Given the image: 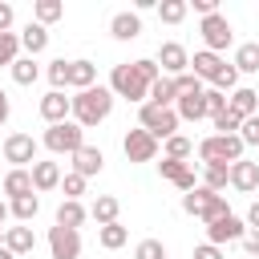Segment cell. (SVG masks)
Wrapping results in <instances>:
<instances>
[{
  "label": "cell",
  "mask_w": 259,
  "mask_h": 259,
  "mask_svg": "<svg viewBox=\"0 0 259 259\" xmlns=\"http://www.w3.org/2000/svg\"><path fill=\"white\" fill-rule=\"evenodd\" d=\"M8 113H12V105H8V93H4V89H0V125H4V121H8Z\"/></svg>",
  "instance_id": "obj_52"
},
{
  "label": "cell",
  "mask_w": 259,
  "mask_h": 259,
  "mask_svg": "<svg viewBox=\"0 0 259 259\" xmlns=\"http://www.w3.org/2000/svg\"><path fill=\"white\" fill-rule=\"evenodd\" d=\"M210 121H214V130H219V134H239V125H243V117H239L231 105H227L219 117H210Z\"/></svg>",
  "instance_id": "obj_40"
},
{
  "label": "cell",
  "mask_w": 259,
  "mask_h": 259,
  "mask_svg": "<svg viewBox=\"0 0 259 259\" xmlns=\"http://www.w3.org/2000/svg\"><path fill=\"white\" fill-rule=\"evenodd\" d=\"M243 235H247V227H243V219H235V214H223V219H214V223H206V243H214V247H223V243H243Z\"/></svg>",
  "instance_id": "obj_11"
},
{
  "label": "cell",
  "mask_w": 259,
  "mask_h": 259,
  "mask_svg": "<svg viewBox=\"0 0 259 259\" xmlns=\"http://www.w3.org/2000/svg\"><path fill=\"white\" fill-rule=\"evenodd\" d=\"M4 247L20 259V255H32V247H36V235H32V227H4Z\"/></svg>",
  "instance_id": "obj_16"
},
{
  "label": "cell",
  "mask_w": 259,
  "mask_h": 259,
  "mask_svg": "<svg viewBox=\"0 0 259 259\" xmlns=\"http://www.w3.org/2000/svg\"><path fill=\"white\" fill-rule=\"evenodd\" d=\"M4 194L16 202V198H24V194H36V186H32V170H8V178H4Z\"/></svg>",
  "instance_id": "obj_23"
},
{
  "label": "cell",
  "mask_w": 259,
  "mask_h": 259,
  "mask_svg": "<svg viewBox=\"0 0 259 259\" xmlns=\"http://www.w3.org/2000/svg\"><path fill=\"white\" fill-rule=\"evenodd\" d=\"M202 97H206V113H210V117H219V113L227 109V93H219V89H206Z\"/></svg>",
  "instance_id": "obj_45"
},
{
  "label": "cell",
  "mask_w": 259,
  "mask_h": 259,
  "mask_svg": "<svg viewBox=\"0 0 259 259\" xmlns=\"http://www.w3.org/2000/svg\"><path fill=\"white\" fill-rule=\"evenodd\" d=\"M109 32H113L117 40H134V36H142V16H138V12H113Z\"/></svg>",
  "instance_id": "obj_20"
},
{
  "label": "cell",
  "mask_w": 259,
  "mask_h": 259,
  "mask_svg": "<svg viewBox=\"0 0 259 259\" xmlns=\"http://www.w3.org/2000/svg\"><path fill=\"white\" fill-rule=\"evenodd\" d=\"M198 32H202V40H206V49H210V53H223V49L235 40V28H231V20H227L223 12H210V16H202Z\"/></svg>",
  "instance_id": "obj_7"
},
{
  "label": "cell",
  "mask_w": 259,
  "mask_h": 259,
  "mask_svg": "<svg viewBox=\"0 0 259 259\" xmlns=\"http://www.w3.org/2000/svg\"><path fill=\"white\" fill-rule=\"evenodd\" d=\"M97 85V65L93 61H69V89H93Z\"/></svg>",
  "instance_id": "obj_21"
},
{
  "label": "cell",
  "mask_w": 259,
  "mask_h": 259,
  "mask_svg": "<svg viewBox=\"0 0 259 259\" xmlns=\"http://www.w3.org/2000/svg\"><path fill=\"white\" fill-rule=\"evenodd\" d=\"M182 210L194 214V219H202V223H214V219L231 214V210H227V198L214 194V190H206V186H194L190 194H182Z\"/></svg>",
  "instance_id": "obj_4"
},
{
  "label": "cell",
  "mask_w": 259,
  "mask_h": 259,
  "mask_svg": "<svg viewBox=\"0 0 259 259\" xmlns=\"http://www.w3.org/2000/svg\"><path fill=\"white\" fill-rule=\"evenodd\" d=\"M8 214H12V206H8V202H0V223H4ZM0 231H4V227H0Z\"/></svg>",
  "instance_id": "obj_53"
},
{
  "label": "cell",
  "mask_w": 259,
  "mask_h": 259,
  "mask_svg": "<svg viewBox=\"0 0 259 259\" xmlns=\"http://www.w3.org/2000/svg\"><path fill=\"white\" fill-rule=\"evenodd\" d=\"M36 210H40V198H36V194H24V198L12 202V219H20V223H32Z\"/></svg>",
  "instance_id": "obj_34"
},
{
  "label": "cell",
  "mask_w": 259,
  "mask_h": 259,
  "mask_svg": "<svg viewBox=\"0 0 259 259\" xmlns=\"http://www.w3.org/2000/svg\"><path fill=\"white\" fill-rule=\"evenodd\" d=\"M210 85H214L219 93H227V89L235 93V89H239V69H235V65H223V69H219V77H214Z\"/></svg>",
  "instance_id": "obj_39"
},
{
  "label": "cell",
  "mask_w": 259,
  "mask_h": 259,
  "mask_svg": "<svg viewBox=\"0 0 259 259\" xmlns=\"http://www.w3.org/2000/svg\"><path fill=\"white\" fill-rule=\"evenodd\" d=\"M49 81H53V89H69V61L65 57L49 61Z\"/></svg>",
  "instance_id": "obj_38"
},
{
  "label": "cell",
  "mask_w": 259,
  "mask_h": 259,
  "mask_svg": "<svg viewBox=\"0 0 259 259\" xmlns=\"http://www.w3.org/2000/svg\"><path fill=\"white\" fill-rule=\"evenodd\" d=\"M138 125H142L146 134H154L158 142H162V138L170 142V138L178 134V113H174V109H162V105H150V101H146V105H142V113H138Z\"/></svg>",
  "instance_id": "obj_6"
},
{
  "label": "cell",
  "mask_w": 259,
  "mask_h": 259,
  "mask_svg": "<svg viewBox=\"0 0 259 259\" xmlns=\"http://www.w3.org/2000/svg\"><path fill=\"white\" fill-rule=\"evenodd\" d=\"M251 259H259V255H251Z\"/></svg>",
  "instance_id": "obj_56"
},
{
  "label": "cell",
  "mask_w": 259,
  "mask_h": 259,
  "mask_svg": "<svg viewBox=\"0 0 259 259\" xmlns=\"http://www.w3.org/2000/svg\"><path fill=\"white\" fill-rule=\"evenodd\" d=\"M194 259H223V247H214V243H202V247H194Z\"/></svg>",
  "instance_id": "obj_47"
},
{
  "label": "cell",
  "mask_w": 259,
  "mask_h": 259,
  "mask_svg": "<svg viewBox=\"0 0 259 259\" xmlns=\"http://www.w3.org/2000/svg\"><path fill=\"white\" fill-rule=\"evenodd\" d=\"M0 247H4V231H0Z\"/></svg>",
  "instance_id": "obj_55"
},
{
  "label": "cell",
  "mask_w": 259,
  "mask_h": 259,
  "mask_svg": "<svg viewBox=\"0 0 259 259\" xmlns=\"http://www.w3.org/2000/svg\"><path fill=\"white\" fill-rule=\"evenodd\" d=\"M32 186L36 190H57L61 186V166L57 162H32Z\"/></svg>",
  "instance_id": "obj_25"
},
{
  "label": "cell",
  "mask_w": 259,
  "mask_h": 259,
  "mask_svg": "<svg viewBox=\"0 0 259 259\" xmlns=\"http://www.w3.org/2000/svg\"><path fill=\"white\" fill-rule=\"evenodd\" d=\"M85 219H89V210H85L81 202H73V198H65V202L57 206V227H69V231H77Z\"/></svg>",
  "instance_id": "obj_27"
},
{
  "label": "cell",
  "mask_w": 259,
  "mask_h": 259,
  "mask_svg": "<svg viewBox=\"0 0 259 259\" xmlns=\"http://www.w3.org/2000/svg\"><path fill=\"white\" fill-rule=\"evenodd\" d=\"M223 65H227V61H223L219 53H210V49H202V53H194V57H190V73H194L198 81H202V77H206V81H214Z\"/></svg>",
  "instance_id": "obj_18"
},
{
  "label": "cell",
  "mask_w": 259,
  "mask_h": 259,
  "mask_svg": "<svg viewBox=\"0 0 259 259\" xmlns=\"http://www.w3.org/2000/svg\"><path fill=\"white\" fill-rule=\"evenodd\" d=\"M247 223H251V231H259V202L247 206Z\"/></svg>",
  "instance_id": "obj_51"
},
{
  "label": "cell",
  "mask_w": 259,
  "mask_h": 259,
  "mask_svg": "<svg viewBox=\"0 0 259 259\" xmlns=\"http://www.w3.org/2000/svg\"><path fill=\"white\" fill-rule=\"evenodd\" d=\"M227 182H231V166H206V174H202V186H206V190L219 194Z\"/></svg>",
  "instance_id": "obj_37"
},
{
  "label": "cell",
  "mask_w": 259,
  "mask_h": 259,
  "mask_svg": "<svg viewBox=\"0 0 259 259\" xmlns=\"http://www.w3.org/2000/svg\"><path fill=\"white\" fill-rule=\"evenodd\" d=\"M194 154V142L190 138H182V134H174L170 142H166V158H174V162H186Z\"/></svg>",
  "instance_id": "obj_36"
},
{
  "label": "cell",
  "mask_w": 259,
  "mask_h": 259,
  "mask_svg": "<svg viewBox=\"0 0 259 259\" xmlns=\"http://www.w3.org/2000/svg\"><path fill=\"white\" fill-rule=\"evenodd\" d=\"M243 150L247 146L239 134H210L198 142V158L206 166H235V162H243Z\"/></svg>",
  "instance_id": "obj_2"
},
{
  "label": "cell",
  "mask_w": 259,
  "mask_h": 259,
  "mask_svg": "<svg viewBox=\"0 0 259 259\" xmlns=\"http://www.w3.org/2000/svg\"><path fill=\"white\" fill-rule=\"evenodd\" d=\"M194 12L210 16V12H219V0H194Z\"/></svg>",
  "instance_id": "obj_49"
},
{
  "label": "cell",
  "mask_w": 259,
  "mask_h": 259,
  "mask_svg": "<svg viewBox=\"0 0 259 259\" xmlns=\"http://www.w3.org/2000/svg\"><path fill=\"white\" fill-rule=\"evenodd\" d=\"M125 239H130V231H125L121 223H109V227H97V243H101L105 251H117V247H125Z\"/></svg>",
  "instance_id": "obj_30"
},
{
  "label": "cell",
  "mask_w": 259,
  "mask_h": 259,
  "mask_svg": "<svg viewBox=\"0 0 259 259\" xmlns=\"http://www.w3.org/2000/svg\"><path fill=\"white\" fill-rule=\"evenodd\" d=\"M109 109H113V89H109V85H93V89L73 93V121H77L81 130L101 125V121L109 117Z\"/></svg>",
  "instance_id": "obj_1"
},
{
  "label": "cell",
  "mask_w": 259,
  "mask_h": 259,
  "mask_svg": "<svg viewBox=\"0 0 259 259\" xmlns=\"http://www.w3.org/2000/svg\"><path fill=\"white\" fill-rule=\"evenodd\" d=\"M0 259H16V255H12V251H8V247H0Z\"/></svg>",
  "instance_id": "obj_54"
},
{
  "label": "cell",
  "mask_w": 259,
  "mask_h": 259,
  "mask_svg": "<svg viewBox=\"0 0 259 259\" xmlns=\"http://www.w3.org/2000/svg\"><path fill=\"white\" fill-rule=\"evenodd\" d=\"M4 158L12 162V170H24L28 162H36V142H32V134H8V138H4Z\"/></svg>",
  "instance_id": "obj_9"
},
{
  "label": "cell",
  "mask_w": 259,
  "mask_h": 259,
  "mask_svg": "<svg viewBox=\"0 0 259 259\" xmlns=\"http://www.w3.org/2000/svg\"><path fill=\"white\" fill-rule=\"evenodd\" d=\"M40 142H45V150H53V154H69V158H73V154L85 146V130H81L77 121H61V125H49Z\"/></svg>",
  "instance_id": "obj_5"
},
{
  "label": "cell",
  "mask_w": 259,
  "mask_h": 259,
  "mask_svg": "<svg viewBox=\"0 0 259 259\" xmlns=\"http://www.w3.org/2000/svg\"><path fill=\"white\" fill-rule=\"evenodd\" d=\"M61 186H65V198H73V202H81V194H85V178L73 170V174H65L61 178Z\"/></svg>",
  "instance_id": "obj_43"
},
{
  "label": "cell",
  "mask_w": 259,
  "mask_h": 259,
  "mask_svg": "<svg viewBox=\"0 0 259 259\" xmlns=\"http://www.w3.org/2000/svg\"><path fill=\"white\" fill-rule=\"evenodd\" d=\"M174 81V93L178 97H186V93H202V81L194 77V73H182V77H170Z\"/></svg>",
  "instance_id": "obj_42"
},
{
  "label": "cell",
  "mask_w": 259,
  "mask_h": 259,
  "mask_svg": "<svg viewBox=\"0 0 259 259\" xmlns=\"http://www.w3.org/2000/svg\"><path fill=\"white\" fill-rule=\"evenodd\" d=\"M158 69H162L166 77H182V73H190V53H186L178 40H166V45L158 49Z\"/></svg>",
  "instance_id": "obj_10"
},
{
  "label": "cell",
  "mask_w": 259,
  "mask_h": 259,
  "mask_svg": "<svg viewBox=\"0 0 259 259\" xmlns=\"http://www.w3.org/2000/svg\"><path fill=\"white\" fill-rule=\"evenodd\" d=\"M150 105H162V109H174L178 105V93H174V81L170 77H158L150 85Z\"/></svg>",
  "instance_id": "obj_28"
},
{
  "label": "cell",
  "mask_w": 259,
  "mask_h": 259,
  "mask_svg": "<svg viewBox=\"0 0 259 259\" xmlns=\"http://www.w3.org/2000/svg\"><path fill=\"white\" fill-rule=\"evenodd\" d=\"M239 73H259V40H247L235 49V61H231Z\"/></svg>",
  "instance_id": "obj_29"
},
{
  "label": "cell",
  "mask_w": 259,
  "mask_h": 259,
  "mask_svg": "<svg viewBox=\"0 0 259 259\" xmlns=\"http://www.w3.org/2000/svg\"><path fill=\"white\" fill-rule=\"evenodd\" d=\"M12 20H16L12 4H0V32H12Z\"/></svg>",
  "instance_id": "obj_48"
},
{
  "label": "cell",
  "mask_w": 259,
  "mask_h": 259,
  "mask_svg": "<svg viewBox=\"0 0 259 259\" xmlns=\"http://www.w3.org/2000/svg\"><path fill=\"white\" fill-rule=\"evenodd\" d=\"M36 24H53V20H61L65 16V4L61 0H36Z\"/></svg>",
  "instance_id": "obj_33"
},
{
  "label": "cell",
  "mask_w": 259,
  "mask_h": 259,
  "mask_svg": "<svg viewBox=\"0 0 259 259\" xmlns=\"http://www.w3.org/2000/svg\"><path fill=\"white\" fill-rule=\"evenodd\" d=\"M69 113H73V97H65V89H49V93L40 97V117H45L49 125L69 121Z\"/></svg>",
  "instance_id": "obj_12"
},
{
  "label": "cell",
  "mask_w": 259,
  "mask_h": 259,
  "mask_svg": "<svg viewBox=\"0 0 259 259\" xmlns=\"http://www.w3.org/2000/svg\"><path fill=\"white\" fill-rule=\"evenodd\" d=\"M186 8H190L186 0H162V4H158V16H162L166 24H178V20H186Z\"/></svg>",
  "instance_id": "obj_35"
},
{
  "label": "cell",
  "mask_w": 259,
  "mask_h": 259,
  "mask_svg": "<svg viewBox=\"0 0 259 259\" xmlns=\"http://www.w3.org/2000/svg\"><path fill=\"white\" fill-rule=\"evenodd\" d=\"M121 150H125L130 162H154V158H158V138L138 125V130H130V134L121 138Z\"/></svg>",
  "instance_id": "obj_8"
},
{
  "label": "cell",
  "mask_w": 259,
  "mask_h": 259,
  "mask_svg": "<svg viewBox=\"0 0 259 259\" xmlns=\"http://www.w3.org/2000/svg\"><path fill=\"white\" fill-rule=\"evenodd\" d=\"M158 170H162V178H170V182H174V186H178L182 194H190V190H194V170H190L186 162L162 158V162H158Z\"/></svg>",
  "instance_id": "obj_14"
},
{
  "label": "cell",
  "mask_w": 259,
  "mask_h": 259,
  "mask_svg": "<svg viewBox=\"0 0 259 259\" xmlns=\"http://www.w3.org/2000/svg\"><path fill=\"white\" fill-rule=\"evenodd\" d=\"M243 247H247L251 255H259V231H247V235H243Z\"/></svg>",
  "instance_id": "obj_50"
},
{
  "label": "cell",
  "mask_w": 259,
  "mask_h": 259,
  "mask_svg": "<svg viewBox=\"0 0 259 259\" xmlns=\"http://www.w3.org/2000/svg\"><path fill=\"white\" fill-rule=\"evenodd\" d=\"M134 259H166L162 239H142V243H138V251H134Z\"/></svg>",
  "instance_id": "obj_41"
},
{
  "label": "cell",
  "mask_w": 259,
  "mask_h": 259,
  "mask_svg": "<svg viewBox=\"0 0 259 259\" xmlns=\"http://www.w3.org/2000/svg\"><path fill=\"white\" fill-rule=\"evenodd\" d=\"M134 65H138V73H142V77H146L150 85H154V81L162 77V73H158V61H150V57H142V61H134Z\"/></svg>",
  "instance_id": "obj_46"
},
{
  "label": "cell",
  "mask_w": 259,
  "mask_h": 259,
  "mask_svg": "<svg viewBox=\"0 0 259 259\" xmlns=\"http://www.w3.org/2000/svg\"><path fill=\"white\" fill-rule=\"evenodd\" d=\"M8 73H12V81H16V85H32V81L40 77V69H36V57H20V61H16Z\"/></svg>",
  "instance_id": "obj_31"
},
{
  "label": "cell",
  "mask_w": 259,
  "mask_h": 259,
  "mask_svg": "<svg viewBox=\"0 0 259 259\" xmlns=\"http://www.w3.org/2000/svg\"><path fill=\"white\" fill-rule=\"evenodd\" d=\"M227 105L247 121V117H255V113H259V93H255V89H247V85H239V89L231 93V101H227Z\"/></svg>",
  "instance_id": "obj_24"
},
{
  "label": "cell",
  "mask_w": 259,
  "mask_h": 259,
  "mask_svg": "<svg viewBox=\"0 0 259 259\" xmlns=\"http://www.w3.org/2000/svg\"><path fill=\"white\" fill-rule=\"evenodd\" d=\"M109 89H113V97H125V101H150V81L138 73V65L134 61H121V65H113V73H109Z\"/></svg>",
  "instance_id": "obj_3"
},
{
  "label": "cell",
  "mask_w": 259,
  "mask_h": 259,
  "mask_svg": "<svg viewBox=\"0 0 259 259\" xmlns=\"http://www.w3.org/2000/svg\"><path fill=\"white\" fill-rule=\"evenodd\" d=\"M20 61V32H0V65H16Z\"/></svg>",
  "instance_id": "obj_32"
},
{
  "label": "cell",
  "mask_w": 259,
  "mask_h": 259,
  "mask_svg": "<svg viewBox=\"0 0 259 259\" xmlns=\"http://www.w3.org/2000/svg\"><path fill=\"white\" fill-rule=\"evenodd\" d=\"M206 93V89H202ZM202 93H186V97H178V105H174V113H178V121H198V117H210L206 113V97Z\"/></svg>",
  "instance_id": "obj_22"
},
{
  "label": "cell",
  "mask_w": 259,
  "mask_h": 259,
  "mask_svg": "<svg viewBox=\"0 0 259 259\" xmlns=\"http://www.w3.org/2000/svg\"><path fill=\"white\" fill-rule=\"evenodd\" d=\"M101 166H105V154H101L97 146H81V150L73 154V170H77L81 178H93V174H101Z\"/></svg>",
  "instance_id": "obj_15"
},
{
  "label": "cell",
  "mask_w": 259,
  "mask_h": 259,
  "mask_svg": "<svg viewBox=\"0 0 259 259\" xmlns=\"http://www.w3.org/2000/svg\"><path fill=\"white\" fill-rule=\"evenodd\" d=\"M89 214L97 219V227H109V223H117V214H121V202H117L113 194H97V202L89 206Z\"/></svg>",
  "instance_id": "obj_26"
},
{
  "label": "cell",
  "mask_w": 259,
  "mask_h": 259,
  "mask_svg": "<svg viewBox=\"0 0 259 259\" xmlns=\"http://www.w3.org/2000/svg\"><path fill=\"white\" fill-rule=\"evenodd\" d=\"M231 186L243 190V194H251V190L259 186V162H247V158L235 162V166H231Z\"/></svg>",
  "instance_id": "obj_19"
},
{
  "label": "cell",
  "mask_w": 259,
  "mask_h": 259,
  "mask_svg": "<svg viewBox=\"0 0 259 259\" xmlns=\"http://www.w3.org/2000/svg\"><path fill=\"white\" fill-rule=\"evenodd\" d=\"M49 251L53 259H77L81 255V235L69 227H49Z\"/></svg>",
  "instance_id": "obj_13"
},
{
  "label": "cell",
  "mask_w": 259,
  "mask_h": 259,
  "mask_svg": "<svg viewBox=\"0 0 259 259\" xmlns=\"http://www.w3.org/2000/svg\"><path fill=\"white\" fill-rule=\"evenodd\" d=\"M239 138H243V146H259V113L239 125Z\"/></svg>",
  "instance_id": "obj_44"
},
{
  "label": "cell",
  "mask_w": 259,
  "mask_h": 259,
  "mask_svg": "<svg viewBox=\"0 0 259 259\" xmlns=\"http://www.w3.org/2000/svg\"><path fill=\"white\" fill-rule=\"evenodd\" d=\"M20 49H24L28 57L45 53V49H49V28H45V24H36V20H28V24L20 28Z\"/></svg>",
  "instance_id": "obj_17"
}]
</instances>
